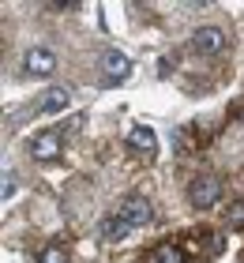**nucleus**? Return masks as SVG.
I'll use <instances>...</instances> for the list:
<instances>
[{
	"label": "nucleus",
	"instance_id": "nucleus-10",
	"mask_svg": "<svg viewBox=\"0 0 244 263\" xmlns=\"http://www.w3.org/2000/svg\"><path fill=\"white\" fill-rule=\"evenodd\" d=\"M143 263H184V252H180L177 245H169V241H165V245H158Z\"/></svg>",
	"mask_w": 244,
	"mask_h": 263
},
{
	"label": "nucleus",
	"instance_id": "nucleus-7",
	"mask_svg": "<svg viewBox=\"0 0 244 263\" xmlns=\"http://www.w3.org/2000/svg\"><path fill=\"white\" fill-rule=\"evenodd\" d=\"M68 105H71V90L68 87H49L38 98V113L42 117H53V113H64Z\"/></svg>",
	"mask_w": 244,
	"mask_h": 263
},
{
	"label": "nucleus",
	"instance_id": "nucleus-11",
	"mask_svg": "<svg viewBox=\"0 0 244 263\" xmlns=\"http://www.w3.org/2000/svg\"><path fill=\"white\" fill-rule=\"evenodd\" d=\"M38 263H68V252L60 245H45L38 252Z\"/></svg>",
	"mask_w": 244,
	"mask_h": 263
},
{
	"label": "nucleus",
	"instance_id": "nucleus-1",
	"mask_svg": "<svg viewBox=\"0 0 244 263\" xmlns=\"http://www.w3.org/2000/svg\"><path fill=\"white\" fill-rule=\"evenodd\" d=\"M226 45H229V38H226V30L218 27V23H207V27H199V30L192 34V53L195 57H207V61L222 57Z\"/></svg>",
	"mask_w": 244,
	"mask_h": 263
},
{
	"label": "nucleus",
	"instance_id": "nucleus-5",
	"mask_svg": "<svg viewBox=\"0 0 244 263\" xmlns=\"http://www.w3.org/2000/svg\"><path fill=\"white\" fill-rule=\"evenodd\" d=\"M57 154H60V132L57 128H45L30 139V158L34 162H53Z\"/></svg>",
	"mask_w": 244,
	"mask_h": 263
},
{
	"label": "nucleus",
	"instance_id": "nucleus-8",
	"mask_svg": "<svg viewBox=\"0 0 244 263\" xmlns=\"http://www.w3.org/2000/svg\"><path fill=\"white\" fill-rule=\"evenodd\" d=\"M98 237H105V241H113V245H117V241H124V237H132V226L113 211L109 218H102V226H98Z\"/></svg>",
	"mask_w": 244,
	"mask_h": 263
},
{
	"label": "nucleus",
	"instance_id": "nucleus-2",
	"mask_svg": "<svg viewBox=\"0 0 244 263\" xmlns=\"http://www.w3.org/2000/svg\"><path fill=\"white\" fill-rule=\"evenodd\" d=\"M222 199V177H214V173H199V177H192V184H188V203L192 207H214V203Z\"/></svg>",
	"mask_w": 244,
	"mask_h": 263
},
{
	"label": "nucleus",
	"instance_id": "nucleus-4",
	"mask_svg": "<svg viewBox=\"0 0 244 263\" xmlns=\"http://www.w3.org/2000/svg\"><path fill=\"white\" fill-rule=\"evenodd\" d=\"M117 214L132 226V230H139V226H146V222L154 218V207H151V199H143V196H128L117 207Z\"/></svg>",
	"mask_w": 244,
	"mask_h": 263
},
{
	"label": "nucleus",
	"instance_id": "nucleus-3",
	"mask_svg": "<svg viewBox=\"0 0 244 263\" xmlns=\"http://www.w3.org/2000/svg\"><path fill=\"white\" fill-rule=\"evenodd\" d=\"M23 71H27V76H34V79L53 76V71H57V53L45 49V45H30V49L23 53Z\"/></svg>",
	"mask_w": 244,
	"mask_h": 263
},
{
	"label": "nucleus",
	"instance_id": "nucleus-12",
	"mask_svg": "<svg viewBox=\"0 0 244 263\" xmlns=\"http://www.w3.org/2000/svg\"><path fill=\"white\" fill-rule=\"evenodd\" d=\"M15 192H19V181H15V173H8V177H4V188H0V199L11 203V196H15Z\"/></svg>",
	"mask_w": 244,
	"mask_h": 263
},
{
	"label": "nucleus",
	"instance_id": "nucleus-6",
	"mask_svg": "<svg viewBox=\"0 0 244 263\" xmlns=\"http://www.w3.org/2000/svg\"><path fill=\"white\" fill-rule=\"evenodd\" d=\"M102 76L109 83H120L124 76H132V57L120 53V49H105L102 53Z\"/></svg>",
	"mask_w": 244,
	"mask_h": 263
},
{
	"label": "nucleus",
	"instance_id": "nucleus-9",
	"mask_svg": "<svg viewBox=\"0 0 244 263\" xmlns=\"http://www.w3.org/2000/svg\"><path fill=\"white\" fill-rule=\"evenodd\" d=\"M128 147H136L139 154H146V158H151V154L158 151V136H154L151 128H143V124H136V128L128 132Z\"/></svg>",
	"mask_w": 244,
	"mask_h": 263
}]
</instances>
